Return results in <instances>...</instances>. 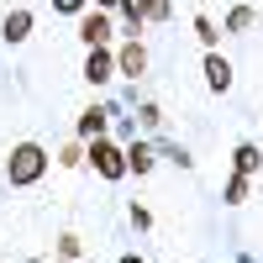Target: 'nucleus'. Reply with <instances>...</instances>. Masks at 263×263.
<instances>
[{
    "label": "nucleus",
    "mask_w": 263,
    "mask_h": 263,
    "mask_svg": "<svg viewBox=\"0 0 263 263\" xmlns=\"http://www.w3.org/2000/svg\"><path fill=\"white\" fill-rule=\"evenodd\" d=\"M58 263H74V258H58Z\"/></svg>",
    "instance_id": "b1692460"
},
{
    "label": "nucleus",
    "mask_w": 263,
    "mask_h": 263,
    "mask_svg": "<svg viewBox=\"0 0 263 263\" xmlns=\"http://www.w3.org/2000/svg\"><path fill=\"white\" fill-rule=\"evenodd\" d=\"M84 158H90L95 174H100V179H111V184L132 174V168H126V147H116L111 137H90V142H84Z\"/></svg>",
    "instance_id": "f03ea898"
},
{
    "label": "nucleus",
    "mask_w": 263,
    "mask_h": 263,
    "mask_svg": "<svg viewBox=\"0 0 263 263\" xmlns=\"http://www.w3.org/2000/svg\"><path fill=\"white\" fill-rule=\"evenodd\" d=\"M95 6H100V11H111V6H121V0H95Z\"/></svg>",
    "instance_id": "5701e85b"
},
{
    "label": "nucleus",
    "mask_w": 263,
    "mask_h": 263,
    "mask_svg": "<svg viewBox=\"0 0 263 263\" xmlns=\"http://www.w3.org/2000/svg\"><path fill=\"white\" fill-rule=\"evenodd\" d=\"M79 74L90 79L95 90H100V84H111V79H116V53H111V48H90V53H84V69H79Z\"/></svg>",
    "instance_id": "20e7f679"
},
{
    "label": "nucleus",
    "mask_w": 263,
    "mask_h": 263,
    "mask_svg": "<svg viewBox=\"0 0 263 263\" xmlns=\"http://www.w3.org/2000/svg\"><path fill=\"white\" fill-rule=\"evenodd\" d=\"M253 21H258V16H253V6H237V11L227 16V32H248Z\"/></svg>",
    "instance_id": "ddd939ff"
},
{
    "label": "nucleus",
    "mask_w": 263,
    "mask_h": 263,
    "mask_svg": "<svg viewBox=\"0 0 263 263\" xmlns=\"http://www.w3.org/2000/svg\"><path fill=\"white\" fill-rule=\"evenodd\" d=\"M142 69H147V48H142L137 37H126L121 48H116V74H132V79H137Z\"/></svg>",
    "instance_id": "423d86ee"
},
{
    "label": "nucleus",
    "mask_w": 263,
    "mask_h": 263,
    "mask_svg": "<svg viewBox=\"0 0 263 263\" xmlns=\"http://www.w3.org/2000/svg\"><path fill=\"white\" fill-rule=\"evenodd\" d=\"M111 116H116V105H84V111H79V121H74L79 142H90V137H105V126H111Z\"/></svg>",
    "instance_id": "39448f33"
},
{
    "label": "nucleus",
    "mask_w": 263,
    "mask_h": 263,
    "mask_svg": "<svg viewBox=\"0 0 263 263\" xmlns=\"http://www.w3.org/2000/svg\"><path fill=\"white\" fill-rule=\"evenodd\" d=\"M84 6H90V0H53L58 16H84Z\"/></svg>",
    "instance_id": "6ab92c4d"
},
{
    "label": "nucleus",
    "mask_w": 263,
    "mask_h": 263,
    "mask_svg": "<svg viewBox=\"0 0 263 263\" xmlns=\"http://www.w3.org/2000/svg\"><path fill=\"white\" fill-rule=\"evenodd\" d=\"M205 90H216V95H227V90H232V63L216 53V48L205 53Z\"/></svg>",
    "instance_id": "0eeeda50"
},
{
    "label": "nucleus",
    "mask_w": 263,
    "mask_h": 263,
    "mask_svg": "<svg viewBox=\"0 0 263 263\" xmlns=\"http://www.w3.org/2000/svg\"><path fill=\"white\" fill-rule=\"evenodd\" d=\"M121 16H126V27H132V37H137V27L153 16V0H121Z\"/></svg>",
    "instance_id": "9b49d317"
},
{
    "label": "nucleus",
    "mask_w": 263,
    "mask_h": 263,
    "mask_svg": "<svg viewBox=\"0 0 263 263\" xmlns=\"http://www.w3.org/2000/svg\"><path fill=\"white\" fill-rule=\"evenodd\" d=\"M116 263H147V258H142V253H121Z\"/></svg>",
    "instance_id": "4be33fe9"
},
{
    "label": "nucleus",
    "mask_w": 263,
    "mask_h": 263,
    "mask_svg": "<svg viewBox=\"0 0 263 263\" xmlns=\"http://www.w3.org/2000/svg\"><path fill=\"white\" fill-rule=\"evenodd\" d=\"M137 121H142V132H158L163 111H158V105H153V100H142V105H137Z\"/></svg>",
    "instance_id": "2eb2a0df"
},
{
    "label": "nucleus",
    "mask_w": 263,
    "mask_h": 263,
    "mask_svg": "<svg viewBox=\"0 0 263 263\" xmlns=\"http://www.w3.org/2000/svg\"><path fill=\"white\" fill-rule=\"evenodd\" d=\"M158 158H168V163H179V168H190L195 158H190V153L179 147V142H158Z\"/></svg>",
    "instance_id": "4468645a"
},
{
    "label": "nucleus",
    "mask_w": 263,
    "mask_h": 263,
    "mask_svg": "<svg viewBox=\"0 0 263 263\" xmlns=\"http://www.w3.org/2000/svg\"><path fill=\"white\" fill-rule=\"evenodd\" d=\"M58 163H63V168H79V163H84V147H79V142L58 147Z\"/></svg>",
    "instance_id": "f3484780"
},
{
    "label": "nucleus",
    "mask_w": 263,
    "mask_h": 263,
    "mask_svg": "<svg viewBox=\"0 0 263 263\" xmlns=\"http://www.w3.org/2000/svg\"><path fill=\"white\" fill-rule=\"evenodd\" d=\"M132 227L147 232V227H153V211H147V205H132Z\"/></svg>",
    "instance_id": "aec40b11"
},
{
    "label": "nucleus",
    "mask_w": 263,
    "mask_h": 263,
    "mask_svg": "<svg viewBox=\"0 0 263 263\" xmlns=\"http://www.w3.org/2000/svg\"><path fill=\"white\" fill-rule=\"evenodd\" d=\"M195 37H200L205 48H216V37H221V32H216V21H211V16H195Z\"/></svg>",
    "instance_id": "dca6fc26"
},
{
    "label": "nucleus",
    "mask_w": 263,
    "mask_h": 263,
    "mask_svg": "<svg viewBox=\"0 0 263 263\" xmlns=\"http://www.w3.org/2000/svg\"><path fill=\"white\" fill-rule=\"evenodd\" d=\"M147 21H168V0H153V16Z\"/></svg>",
    "instance_id": "412c9836"
},
{
    "label": "nucleus",
    "mask_w": 263,
    "mask_h": 263,
    "mask_svg": "<svg viewBox=\"0 0 263 263\" xmlns=\"http://www.w3.org/2000/svg\"><path fill=\"white\" fill-rule=\"evenodd\" d=\"M153 163H158V142H126V168L132 174H153Z\"/></svg>",
    "instance_id": "6e6552de"
},
{
    "label": "nucleus",
    "mask_w": 263,
    "mask_h": 263,
    "mask_svg": "<svg viewBox=\"0 0 263 263\" xmlns=\"http://www.w3.org/2000/svg\"><path fill=\"white\" fill-rule=\"evenodd\" d=\"M248 190H253V184H248V174H232V179L221 184V200H227V205H242V200H248Z\"/></svg>",
    "instance_id": "f8f14e48"
},
{
    "label": "nucleus",
    "mask_w": 263,
    "mask_h": 263,
    "mask_svg": "<svg viewBox=\"0 0 263 263\" xmlns=\"http://www.w3.org/2000/svg\"><path fill=\"white\" fill-rule=\"evenodd\" d=\"M79 253H84V242H79L74 232H63V237H58V258H79Z\"/></svg>",
    "instance_id": "a211bd4d"
},
{
    "label": "nucleus",
    "mask_w": 263,
    "mask_h": 263,
    "mask_svg": "<svg viewBox=\"0 0 263 263\" xmlns=\"http://www.w3.org/2000/svg\"><path fill=\"white\" fill-rule=\"evenodd\" d=\"M232 168L253 179V174L263 168V153H258V142H237V153H232Z\"/></svg>",
    "instance_id": "9d476101"
},
{
    "label": "nucleus",
    "mask_w": 263,
    "mask_h": 263,
    "mask_svg": "<svg viewBox=\"0 0 263 263\" xmlns=\"http://www.w3.org/2000/svg\"><path fill=\"white\" fill-rule=\"evenodd\" d=\"M0 37H6L11 48H16V42H27V37H32V11H11L6 27H0Z\"/></svg>",
    "instance_id": "1a4fd4ad"
},
{
    "label": "nucleus",
    "mask_w": 263,
    "mask_h": 263,
    "mask_svg": "<svg viewBox=\"0 0 263 263\" xmlns=\"http://www.w3.org/2000/svg\"><path fill=\"white\" fill-rule=\"evenodd\" d=\"M111 16H105V11H84L79 16V42H84V48H111Z\"/></svg>",
    "instance_id": "7ed1b4c3"
},
{
    "label": "nucleus",
    "mask_w": 263,
    "mask_h": 263,
    "mask_svg": "<svg viewBox=\"0 0 263 263\" xmlns=\"http://www.w3.org/2000/svg\"><path fill=\"white\" fill-rule=\"evenodd\" d=\"M42 174H48V153H42L37 142H16L11 158H6V179H11L16 190H27V184L42 179Z\"/></svg>",
    "instance_id": "f257e3e1"
}]
</instances>
